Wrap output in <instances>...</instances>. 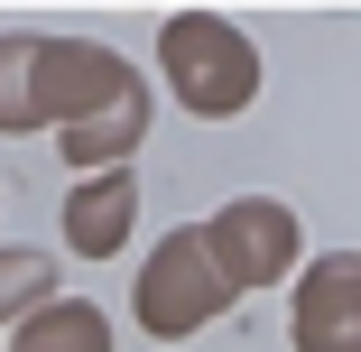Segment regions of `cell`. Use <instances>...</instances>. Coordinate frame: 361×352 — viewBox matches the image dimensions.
Instances as JSON below:
<instances>
[{
    "label": "cell",
    "instance_id": "cell-1",
    "mask_svg": "<svg viewBox=\"0 0 361 352\" xmlns=\"http://www.w3.org/2000/svg\"><path fill=\"white\" fill-rule=\"evenodd\" d=\"M139 75L102 47H56V37H0V130H37L47 111H84V93H130Z\"/></svg>",
    "mask_w": 361,
    "mask_h": 352
},
{
    "label": "cell",
    "instance_id": "cell-2",
    "mask_svg": "<svg viewBox=\"0 0 361 352\" xmlns=\"http://www.w3.org/2000/svg\"><path fill=\"white\" fill-rule=\"evenodd\" d=\"M167 75H176L185 111L232 121V111L259 93V56H250V37L223 28V19H176V28H167Z\"/></svg>",
    "mask_w": 361,
    "mask_h": 352
},
{
    "label": "cell",
    "instance_id": "cell-3",
    "mask_svg": "<svg viewBox=\"0 0 361 352\" xmlns=\"http://www.w3.org/2000/svg\"><path fill=\"white\" fill-rule=\"evenodd\" d=\"M213 306H232L223 269L204 260V232H167L158 260L139 269V315H149V334H195Z\"/></svg>",
    "mask_w": 361,
    "mask_h": 352
},
{
    "label": "cell",
    "instance_id": "cell-4",
    "mask_svg": "<svg viewBox=\"0 0 361 352\" xmlns=\"http://www.w3.org/2000/svg\"><path fill=\"white\" fill-rule=\"evenodd\" d=\"M204 260L223 269V288H259V278H278L287 260H297V223L278 214V204H232L223 223L204 232Z\"/></svg>",
    "mask_w": 361,
    "mask_h": 352
},
{
    "label": "cell",
    "instance_id": "cell-5",
    "mask_svg": "<svg viewBox=\"0 0 361 352\" xmlns=\"http://www.w3.org/2000/svg\"><path fill=\"white\" fill-rule=\"evenodd\" d=\"M297 343L306 352H352V260H324L315 269L306 315H297Z\"/></svg>",
    "mask_w": 361,
    "mask_h": 352
},
{
    "label": "cell",
    "instance_id": "cell-6",
    "mask_svg": "<svg viewBox=\"0 0 361 352\" xmlns=\"http://www.w3.org/2000/svg\"><path fill=\"white\" fill-rule=\"evenodd\" d=\"M65 232H75V250H111V241L130 232V176L84 186L75 204H65Z\"/></svg>",
    "mask_w": 361,
    "mask_h": 352
},
{
    "label": "cell",
    "instance_id": "cell-7",
    "mask_svg": "<svg viewBox=\"0 0 361 352\" xmlns=\"http://www.w3.org/2000/svg\"><path fill=\"white\" fill-rule=\"evenodd\" d=\"M19 352H111V343H102V315H93V306H47V315L19 334Z\"/></svg>",
    "mask_w": 361,
    "mask_h": 352
},
{
    "label": "cell",
    "instance_id": "cell-8",
    "mask_svg": "<svg viewBox=\"0 0 361 352\" xmlns=\"http://www.w3.org/2000/svg\"><path fill=\"white\" fill-rule=\"evenodd\" d=\"M130 130H139V84L121 102H102V121H65V158H111V149H130Z\"/></svg>",
    "mask_w": 361,
    "mask_h": 352
},
{
    "label": "cell",
    "instance_id": "cell-9",
    "mask_svg": "<svg viewBox=\"0 0 361 352\" xmlns=\"http://www.w3.org/2000/svg\"><path fill=\"white\" fill-rule=\"evenodd\" d=\"M47 297V260L37 250H0V315L10 306H37Z\"/></svg>",
    "mask_w": 361,
    "mask_h": 352
}]
</instances>
